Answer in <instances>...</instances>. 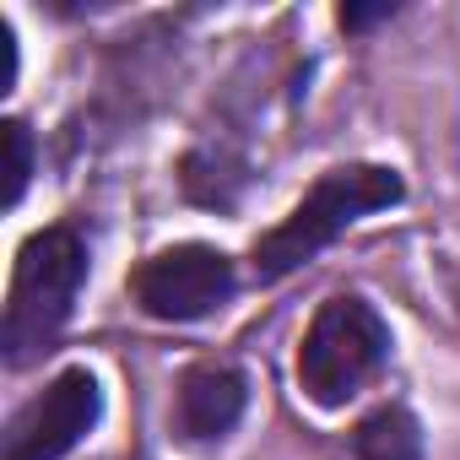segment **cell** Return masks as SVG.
Here are the masks:
<instances>
[{
  "mask_svg": "<svg viewBox=\"0 0 460 460\" xmlns=\"http://www.w3.org/2000/svg\"><path fill=\"white\" fill-rule=\"evenodd\" d=\"M401 195H406L401 173L395 168H379V163H347V168L320 173V184L255 244V277L261 282H277V277L309 266L331 239L347 234L352 222L395 206Z\"/></svg>",
  "mask_w": 460,
  "mask_h": 460,
  "instance_id": "1",
  "label": "cell"
},
{
  "mask_svg": "<svg viewBox=\"0 0 460 460\" xmlns=\"http://www.w3.org/2000/svg\"><path fill=\"white\" fill-rule=\"evenodd\" d=\"M82 282H87V244L76 227H44L22 244L6 288V320H0V347H6L12 368H22L55 341V331L76 309Z\"/></svg>",
  "mask_w": 460,
  "mask_h": 460,
  "instance_id": "2",
  "label": "cell"
},
{
  "mask_svg": "<svg viewBox=\"0 0 460 460\" xmlns=\"http://www.w3.org/2000/svg\"><path fill=\"white\" fill-rule=\"evenodd\" d=\"M385 358H390L385 314L358 293H336L314 309L298 341V390L314 406H347L385 368Z\"/></svg>",
  "mask_w": 460,
  "mask_h": 460,
  "instance_id": "3",
  "label": "cell"
},
{
  "mask_svg": "<svg viewBox=\"0 0 460 460\" xmlns=\"http://www.w3.org/2000/svg\"><path fill=\"white\" fill-rule=\"evenodd\" d=\"M239 288V271L222 250L211 244H173L163 255H152L136 277L130 293L152 320L184 325V320H206L211 309H222Z\"/></svg>",
  "mask_w": 460,
  "mask_h": 460,
  "instance_id": "4",
  "label": "cell"
},
{
  "mask_svg": "<svg viewBox=\"0 0 460 460\" xmlns=\"http://www.w3.org/2000/svg\"><path fill=\"white\" fill-rule=\"evenodd\" d=\"M103 417V390L87 368H66L44 385V395H33L12 428H6V449L0 460H66Z\"/></svg>",
  "mask_w": 460,
  "mask_h": 460,
  "instance_id": "5",
  "label": "cell"
},
{
  "mask_svg": "<svg viewBox=\"0 0 460 460\" xmlns=\"http://www.w3.org/2000/svg\"><path fill=\"white\" fill-rule=\"evenodd\" d=\"M244 374L227 368V363H200L179 379V401H173V422L184 438L206 444V438H222L234 433L239 417H244Z\"/></svg>",
  "mask_w": 460,
  "mask_h": 460,
  "instance_id": "6",
  "label": "cell"
},
{
  "mask_svg": "<svg viewBox=\"0 0 460 460\" xmlns=\"http://www.w3.org/2000/svg\"><path fill=\"white\" fill-rule=\"evenodd\" d=\"M358 460H422V428L406 406H379L352 433Z\"/></svg>",
  "mask_w": 460,
  "mask_h": 460,
  "instance_id": "7",
  "label": "cell"
},
{
  "mask_svg": "<svg viewBox=\"0 0 460 460\" xmlns=\"http://www.w3.org/2000/svg\"><path fill=\"white\" fill-rule=\"evenodd\" d=\"M6 146H12V184H6V200L17 206L22 200V190H28V173H33V136H28V125L22 119H12L6 125Z\"/></svg>",
  "mask_w": 460,
  "mask_h": 460,
  "instance_id": "8",
  "label": "cell"
},
{
  "mask_svg": "<svg viewBox=\"0 0 460 460\" xmlns=\"http://www.w3.org/2000/svg\"><path fill=\"white\" fill-rule=\"evenodd\" d=\"M395 17V6L385 0V6H341V28H368V22H385Z\"/></svg>",
  "mask_w": 460,
  "mask_h": 460,
  "instance_id": "9",
  "label": "cell"
}]
</instances>
